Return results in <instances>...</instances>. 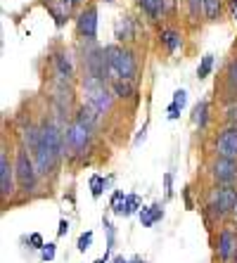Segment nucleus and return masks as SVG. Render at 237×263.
Masks as SVG:
<instances>
[{
  "instance_id": "nucleus-35",
  "label": "nucleus",
  "mask_w": 237,
  "mask_h": 263,
  "mask_svg": "<svg viewBox=\"0 0 237 263\" xmlns=\"http://www.w3.org/2000/svg\"><path fill=\"white\" fill-rule=\"evenodd\" d=\"M171 183H173V176L166 173V195H171Z\"/></svg>"
},
{
  "instance_id": "nucleus-38",
  "label": "nucleus",
  "mask_w": 237,
  "mask_h": 263,
  "mask_svg": "<svg viewBox=\"0 0 237 263\" xmlns=\"http://www.w3.org/2000/svg\"><path fill=\"white\" fill-rule=\"evenodd\" d=\"M230 7H232V12L237 10V0H230Z\"/></svg>"
},
{
  "instance_id": "nucleus-4",
  "label": "nucleus",
  "mask_w": 237,
  "mask_h": 263,
  "mask_svg": "<svg viewBox=\"0 0 237 263\" xmlns=\"http://www.w3.org/2000/svg\"><path fill=\"white\" fill-rule=\"evenodd\" d=\"M209 209L216 218L235 214L237 209V185H216L209 192Z\"/></svg>"
},
{
  "instance_id": "nucleus-31",
  "label": "nucleus",
  "mask_w": 237,
  "mask_h": 263,
  "mask_svg": "<svg viewBox=\"0 0 237 263\" xmlns=\"http://www.w3.org/2000/svg\"><path fill=\"white\" fill-rule=\"evenodd\" d=\"M173 102L178 104V107H185V102H188V95H185V90H176V95H173Z\"/></svg>"
},
{
  "instance_id": "nucleus-41",
  "label": "nucleus",
  "mask_w": 237,
  "mask_h": 263,
  "mask_svg": "<svg viewBox=\"0 0 237 263\" xmlns=\"http://www.w3.org/2000/svg\"><path fill=\"white\" fill-rule=\"evenodd\" d=\"M232 17H235V22H237V10H235V12H232Z\"/></svg>"
},
{
  "instance_id": "nucleus-6",
  "label": "nucleus",
  "mask_w": 237,
  "mask_h": 263,
  "mask_svg": "<svg viewBox=\"0 0 237 263\" xmlns=\"http://www.w3.org/2000/svg\"><path fill=\"white\" fill-rule=\"evenodd\" d=\"M41 142L60 157H67V135H64V128H60L55 121L41 123Z\"/></svg>"
},
{
  "instance_id": "nucleus-10",
  "label": "nucleus",
  "mask_w": 237,
  "mask_h": 263,
  "mask_svg": "<svg viewBox=\"0 0 237 263\" xmlns=\"http://www.w3.org/2000/svg\"><path fill=\"white\" fill-rule=\"evenodd\" d=\"M213 149L218 157H230V159H237V126H228L223 128L216 140H213Z\"/></svg>"
},
{
  "instance_id": "nucleus-18",
  "label": "nucleus",
  "mask_w": 237,
  "mask_h": 263,
  "mask_svg": "<svg viewBox=\"0 0 237 263\" xmlns=\"http://www.w3.org/2000/svg\"><path fill=\"white\" fill-rule=\"evenodd\" d=\"M110 83H112V90H114L116 98L128 100V98H133V95H135L133 79H114V81H110Z\"/></svg>"
},
{
  "instance_id": "nucleus-32",
  "label": "nucleus",
  "mask_w": 237,
  "mask_h": 263,
  "mask_svg": "<svg viewBox=\"0 0 237 263\" xmlns=\"http://www.w3.org/2000/svg\"><path fill=\"white\" fill-rule=\"evenodd\" d=\"M225 114H228V117H225V119H228V123H230V126H237V104H232Z\"/></svg>"
},
{
  "instance_id": "nucleus-29",
  "label": "nucleus",
  "mask_w": 237,
  "mask_h": 263,
  "mask_svg": "<svg viewBox=\"0 0 237 263\" xmlns=\"http://www.w3.org/2000/svg\"><path fill=\"white\" fill-rule=\"evenodd\" d=\"M90 245H93V233L88 230V233H83V235L79 237V251L90 249Z\"/></svg>"
},
{
  "instance_id": "nucleus-42",
  "label": "nucleus",
  "mask_w": 237,
  "mask_h": 263,
  "mask_svg": "<svg viewBox=\"0 0 237 263\" xmlns=\"http://www.w3.org/2000/svg\"><path fill=\"white\" fill-rule=\"evenodd\" d=\"M235 216H237V209H235Z\"/></svg>"
},
{
  "instance_id": "nucleus-37",
  "label": "nucleus",
  "mask_w": 237,
  "mask_h": 263,
  "mask_svg": "<svg viewBox=\"0 0 237 263\" xmlns=\"http://www.w3.org/2000/svg\"><path fill=\"white\" fill-rule=\"evenodd\" d=\"M128 263H147V261H145V258H140V256H138V258H133V261H128Z\"/></svg>"
},
{
  "instance_id": "nucleus-3",
  "label": "nucleus",
  "mask_w": 237,
  "mask_h": 263,
  "mask_svg": "<svg viewBox=\"0 0 237 263\" xmlns=\"http://www.w3.org/2000/svg\"><path fill=\"white\" fill-rule=\"evenodd\" d=\"M64 135H67V154L71 159H83L85 154L90 152L93 147V128H88L85 123L76 121L74 119L64 128Z\"/></svg>"
},
{
  "instance_id": "nucleus-13",
  "label": "nucleus",
  "mask_w": 237,
  "mask_h": 263,
  "mask_svg": "<svg viewBox=\"0 0 237 263\" xmlns=\"http://www.w3.org/2000/svg\"><path fill=\"white\" fill-rule=\"evenodd\" d=\"M171 5H173L171 0H138V7L152 19V22L161 19V14H164L166 10H171Z\"/></svg>"
},
{
  "instance_id": "nucleus-24",
  "label": "nucleus",
  "mask_w": 237,
  "mask_h": 263,
  "mask_svg": "<svg viewBox=\"0 0 237 263\" xmlns=\"http://www.w3.org/2000/svg\"><path fill=\"white\" fill-rule=\"evenodd\" d=\"M211 67H213V55H204L199 62V67H197V76H199V79H207L209 73H211Z\"/></svg>"
},
{
  "instance_id": "nucleus-19",
  "label": "nucleus",
  "mask_w": 237,
  "mask_h": 263,
  "mask_svg": "<svg viewBox=\"0 0 237 263\" xmlns=\"http://www.w3.org/2000/svg\"><path fill=\"white\" fill-rule=\"evenodd\" d=\"M159 41L164 43V48L169 50V52H176V50L183 45V36L176 29H161L159 31Z\"/></svg>"
},
{
  "instance_id": "nucleus-33",
  "label": "nucleus",
  "mask_w": 237,
  "mask_h": 263,
  "mask_svg": "<svg viewBox=\"0 0 237 263\" xmlns=\"http://www.w3.org/2000/svg\"><path fill=\"white\" fill-rule=\"evenodd\" d=\"M178 114H180V107H178L176 102L169 104V119H178Z\"/></svg>"
},
{
  "instance_id": "nucleus-9",
  "label": "nucleus",
  "mask_w": 237,
  "mask_h": 263,
  "mask_svg": "<svg viewBox=\"0 0 237 263\" xmlns=\"http://www.w3.org/2000/svg\"><path fill=\"white\" fill-rule=\"evenodd\" d=\"M17 190V171H14V164H10V157L3 149L0 152V195L3 199L12 197Z\"/></svg>"
},
{
  "instance_id": "nucleus-12",
  "label": "nucleus",
  "mask_w": 237,
  "mask_h": 263,
  "mask_svg": "<svg viewBox=\"0 0 237 263\" xmlns=\"http://www.w3.org/2000/svg\"><path fill=\"white\" fill-rule=\"evenodd\" d=\"M235 251H237V235L230 228H223L218 233V239H216V256L225 263L235 256Z\"/></svg>"
},
{
  "instance_id": "nucleus-15",
  "label": "nucleus",
  "mask_w": 237,
  "mask_h": 263,
  "mask_svg": "<svg viewBox=\"0 0 237 263\" xmlns=\"http://www.w3.org/2000/svg\"><path fill=\"white\" fill-rule=\"evenodd\" d=\"M100 117H102V114H100L98 109H93L90 104L85 102V104H81L79 109H76V117H74V119H76V121H81V123H85L88 128L95 130L100 126Z\"/></svg>"
},
{
  "instance_id": "nucleus-20",
  "label": "nucleus",
  "mask_w": 237,
  "mask_h": 263,
  "mask_svg": "<svg viewBox=\"0 0 237 263\" xmlns=\"http://www.w3.org/2000/svg\"><path fill=\"white\" fill-rule=\"evenodd\" d=\"M116 38L126 43V41H133L135 38V24L131 17H121L119 19V24H116Z\"/></svg>"
},
{
  "instance_id": "nucleus-30",
  "label": "nucleus",
  "mask_w": 237,
  "mask_h": 263,
  "mask_svg": "<svg viewBox=\"0 0 237 263\" xmlns=\"http://www.w3.org/2000/svg\"><path fill=\"white\" fill-rule=\"evenodd\" d=\"M29 247H31V249H43V247H45V242H43V237L38 233H33V235H29Z\"/></svg>"
},
{
  "instance_id": "nucleus-25",
  "label": "nucleus",
  "mask_w": 237,
  "mask_h": 263,
  "mask_svg": "<svg viewBox=\"0 0 237 263\" xmlns=\"http://www.w3.org/2000/svg\"><path fill=\"white\" fill-rule=\"evenodd\" d=\"M104 185H107V180H104V178H100V176H93L90 178V192H93V197H95V199L102 195Z\"/></svg>"
},
{
  "instance_id": "nucleus-34",
  "label": "nucleus",
  "mask_w": 237,
  "mask_h": 263,
  "mask_svg": "<svg viewBox=\"0 0 237 263\" xmlns=\"http://www.w3.org/2000/svg\"><path fill=\"white\" fill-rule=\"evenodd\" d=\"M69 233V220H60V228H57V235L60 237H64V235Z\"/></svg>"
},
{
  "instance_id": "nucleus-17",
  "label": "nucleus",
  "mask_w": 237,
  "mask_h": 263,
  "mask_svg": "<svg viewBox=\"0 0 237 263\" xmlns=\"http://www.w3.org/2000/svg\"><path fill=\"white\" fill-rule=\"evenodd\" d=\"M164 218V206L161 204H152V206H142L140 209V223L145 228H152L154 223Z\"/></svg>"
},
{
  "instance_id": "nucleus-27",
  "label": "nucleus",
  "mask_w": 237,
  "mask_h": 263,
  "mask_svg": "<svg viewBox=\"0 0 237 263\" xmlns=\"http://www.w3.org/2000/svg\"><path fill=\"white\" fill-rule=\"evenodd\" d=\"M228 83L237 90V60H232L230 64H228Z\"/></svg>"
},
{
  "instance_id": "nucleus-7",
  "label": "nucleus",
  "mask_w": 237,
  "mask_h": 263,
  "mask_svg": "<svg viewBox=\"0 0 237 263\" xmlns=\"http://www.w3.org/2000/svg\"><path fill=\"white\" fill-rule=\"evenodd\" d=\"M216 185H237V159L230 157H216L209 168Z\"/></svg>"
},
{
  "instance_id": "nucleus-8",
  "label": "nucleus",
  "mask_w": 237,
  "mask_h": 263,
  "mask_svg": "<svg viewBox=\"0 0 237 263\" xmlns=\"http://www.w3.org/2000/svg\"><path fill=\"white\" fill-rule=\"evenodd\" d=\"M31 157H33V161H36V168H38V173L41 176H52V173L57 171V166H60V161H62V157L57 152H52L50 147H45L41 142V145L31 152Z\"/></svg>"
},
{
  "instance_id": "nucleus-16",
  "label": "nucleus",
  "mask_w": 237,
  "mask_h": 263,
  "mask_svg": "<svg viewBox=\"0 0 237 263\" xmlns=\"http://www.w3.org/2000/svg\"><path fill=\"white\" fill-rule=\"evenodd\" d=\"M112 209H114V214H119V216H131L140 209V197L138 195H123L119 202L112 204Z\"/></svg>"
},
{
  "instance_id": "nucleus-11",
  "label": "nucleus",
  "mask_w": 237,
  "mask_h": 263,
  "mask_svg": "<svg viewBox=\"0 0 237 263\" xmlns=\"http://www.w3.org/2000/svg\"><path fill=\"white\" fill-rule=\"evenodd\" d=\"M76 26H79V33L88 41H95L98 38V7L88 5L85 10H81L79 19H76Z\"/></svg>"
},
{
  "instance_id": "nucleus-21",
  "label": "nucleus",
  "mask_w": 237,
  "mask_h": 263,
  "mask_svg": "<svg viewBox=\"0 0 237 263\" xmlns=\"http://www.w3.org/2000/svg\"><path fill=\"white\" fill-rule=\"evenodd\" d=\"M192 121L199 123V128H207V123H209V102L207 100L197 102L195 111H192Z\"/></svg>"
},
{
  "instance_id": "nucleus-1",
  "label": "nucleus",
  "mask_w": 237,
  "mask_h": 263,
  "mask_svg": "<svg viewBox=\"0 0 237 263\" xmlns=\"http://www.w3.org/2000/svg\"><path fill=\"white\" fill-rule=\"evenodd\" d=\"M81 88H83L85 102L90 104L93 109H98L100 114H107L114 104V90H112V83L104 79H98L93 73L85 71V76L81 79Z\"/></svg>"
},
{
  "instance_id": "nucleus-22",
  "label": "nucleus",
  "mask_w": 237,
  "mask_h": 263,
  "mask_svg": "<svg viewBox=\"0 0 237 263\" xmlns=\"http://www.w3.org/2000/svg\"><path fill=\"white\" fill-rule=\"evenodd\" d=\"M221 5H223V0H204V17L209 22H216L221 17Z\"/></svg>"
},
{
  "instance_id": "nucleus-40",
  "label": "nucleus",
  "mask_w": 237,
  "mask_h": 263,
  "mask_svg": "<svg viewBox=\"0 0 237 263\" xmlns=\"http://www.w3.org/2000/svg\"><path fill=\"white\" fill-rule=\"evenodd\" d=\"M232 263H237V251H235V256H232Z\"/></svg>"
},
{
  "instance_id": "nucleus-26",
  "label": "nucleus",
  "mask_w": 237,
  "mask_h": 263,
  "mask_svg": "<svg viewBox=\"0 0 237 263\" xmlns=\"http://www.w3.org/2000/svg\"><path fill=\"white\" fill-rule=\"evenodd\" d=\"M190 7V17L197 19L199 17V12H204V0H185Z\"/></svg>"
},
{
  "instance_id": "nucleus-28",
  "label": "nucleus",
  "mask_w": 237,
  "mask_h": 263,
  "mask_svg": "<svg viewBox=\"0 0 237 263\" xmlns=\"http://www.w3.org/2000/svg\"><path fill=\"white\" fill-rule=\"evenodd\" d=\"M55 251H57V245H52V242H48V245L41 249V256L43 261H52L55 258Z\"/></svg>"
},
{
  "instance_id": "nucleus-39",
  "label": "nucleus",
  "mask_w": 237,
  "mask_h": 263,
  "mask_svg": "<svg viewBox=\"0 0 237 263\" xmlns=\"http://www.w3.org/2000/svg\"><path fill=\"white\" fill-rule=\"evenodd\" d=\"M107 261H110V258H107V256H102V258H98V261H95V263H107Z\"/></svg>"
},
{
  "instance_id": "nucleus-23",
  "label": "nucleus",
  "mask_w": 237,
  "mask_h": 263,
  "mask_svg": "<svg viewBox=\"0 0 237 263\" xmlns=\"http://www.w3.org/2000/svg\"><path fill=\"white\" fill-rule=\"evenodd\" d=\"M102 226H104V230H107V254H104V256L110 258V251L114 249V242H116V233H114V226L110 223V218H102Z\"/></svg>"
},
{
  "instance_id": "nucleus-2",
  "label": "nucleus",
  "mask_w": 237,
  "mask_h": 263,
  "mask_svg": "<svg viewBox=\"0 0 237 263\" xmlns=\"http://www.w3.org/2000/svg\"><path fill=\"white\" fill-rule=\"evenodd\" d=\"M107 62H110V81L114 79H135L138 73V60L133 50L121 48V45H107Z\"/></svg>"
},
{
  "instance_id": "nucleus-36",
  "label": "nucleus",
  "mask_w": 237,
  "mask_h": 263,
  "mask_svg": "<svg viewBox=\"0 0 237 263\" xmlns=\"http://www.w3.org/2000/svg\"><path fill=\"white\" fill-rule=\"evenodd\" d=\"M112 263H128V261L123 256H114V261H112Z\"/></svg>"
},
{
  "instance_id": "nucleus-14",
  "label": "nucleus",
  "mask_w": 237,
  "mask_h": 263,
  "mask_svg": "<svg viewBox=\"0 0 237 263\" xmlns=\"http://www.w3.org/2000/svg\"><path fill=\"white\" fill-rule=\"evenodd\" d=\"M52 62H55V69H57V79H67V81L74 79V71H76V69H74V60L67 50H60V52L52 57Z\"/></svg>"
},
{
  "instance_id": "nucleus-5",
  "label": "nucleus",
  "mask_w": 237,
  "mask_h": 263,
  "mask_svg": "<svg viewBox=\"0 0 237 263\" xmlns=\"http://www.w3.org/2000/svg\"><path fill=\"white\" fill-rule=\"evenodd\" d=\"M14 171H17V185L19 190L33 192L36 190V180H38V168L33 157L29 154V147H19L17 149V159H14Z\"/></svg>"
}]
</instances>
